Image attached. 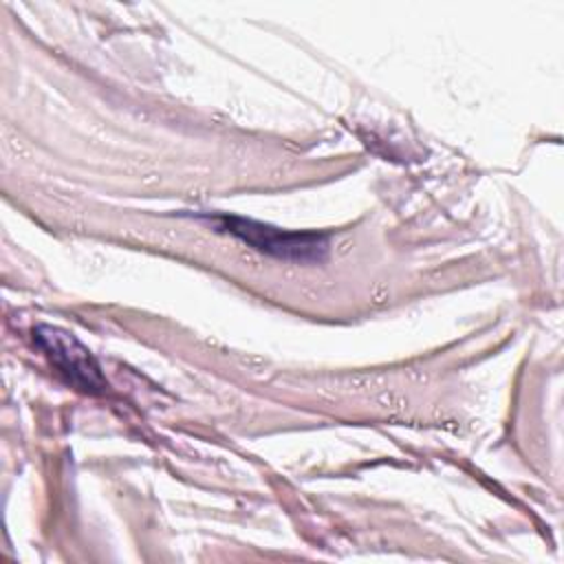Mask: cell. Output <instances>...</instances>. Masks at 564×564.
<instances>
[{"label":"cell","mask_w":564,"mask_h":564,"mask_svg":"<svg viewBox=\"0 0 564 564\" xmlns=\"http://www.w3.org/2000/svg\"><path fill=\"white\" fill-rule=\"evenodd\" d=\"M33 341L44 350V355L57 368L66 383L88 394L106 392L108 383L101 375L99 364L95 361L90 350L79 339H75L73 333H66L57 326L40 324L33 328Z\"/></svg>","instance_id":"cell-2"},{"label":"cell","mask_w":564,"mask_h":564,"mask_svg":"<svg viewBox=\"0 0 564 564\" xmlns=\"http://www.w3.org/2000/svg\"><path fill=\"white\" fill-rule=\"evenodd\" d=\"M218 231H225L247 247L291 262H322L328 256V236L317 231H291L231 214H203Z\"/></svg>","instance_id":"cell-1"}]
</instances>
